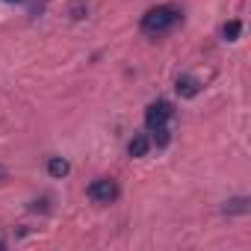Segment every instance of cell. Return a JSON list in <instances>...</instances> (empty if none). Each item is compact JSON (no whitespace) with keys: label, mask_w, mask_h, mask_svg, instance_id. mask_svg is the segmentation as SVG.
I'll return each mask as SVG.
<instances>
[{"label":"cell","mask_w":251,"mask_h":251,"mask_svg":"<svg viewBox=\"0 0 251 251\" xmlns=\"http://www.w3.org/2000/svg\"><path fill=\"white\" fill-rule=\"evenodd\" d=\"M180 9H175V6H154V9H148L145 15H142V33L145 36H166V33H172L177 24H180Z\"/></svg>","instance_id":"obj_1"},{"label":"cell","mask_w":251,"mask_h":251,"mask_svg":"<svg viewBox=\"0 0 251 251\" xmlns=\"http://www.w3.org/2000/svg\"><path fill=\"white\" fill-rule=\"evenodd\" d=\"M86 195L95 201V204H112L118 198V183L112 177H95L86 189Z\"/></svg>","instance_id":"obj_2"},{"label":"cell","mask_w":251,"mask_h":251,"mask_svg":"<svg viewBox=\"0 0 251 251\" xmlns=\"http://www.w3.org/2000/svg\"><path fill=\"white\" fill-rule=\"evenodd\" d=\"M175 115V106L169 103V100H154V103H148V109H145V124H148V130H154V127H163V124H169V118Z\"/></svg>","instance_id":"obj_3"},{"label":"cell","mask_w":251,"mask_h":251,"mask_svg":"<svg viewBox=\"0 0 251 251\" xmlns=\"http://www.w3.org/2000/svg\"><path fill=\"white\" fill-rule=\"evenodd\" d=\"M175 92L180 95V98H195L198 92H201V80L198 77H192V74H180L177 80H175Z\"/></svg>","instance_id":"obj_4"},{"label":"cell","mask_w":251,"mask_h":251,"mask_svg":"<svg viewBox=\"0 0 251 251\" xmlns=\"http://www.w3.org/2000/svg\"><path fill=\"white\" fill-rule=\"evenodd\" d=\"M148 148H151V139H148L145 133H136V136L130 139V145H127V154H130L133 160H139V157L148 154Z\"/></svg>","instance_id":"obj_5"},{"label":"cell","mask_w":251,"mask_h":251,"mask_svg":"<svg viewBox=\"0 0 251 251\" xmlns=\"http://www.w3.org/2000/svg\"><path fill=\"white\" fill-rule=\"evenodd\" d=\"M68 172H71L68 160H62V157H48V175H50V177H65Z\"/></svg>","instance_id":"obj_6"},{"label":"cell","mask_w":251,"mask_h":251,"mask_svg":"<svg viewBox=\"0 0 251 251\" xmlns=\"http://www.w3.org/2000/svg\"><path fill=\"white\" fill-rule=\"evenodd\" d=\"M151 133H154V136H151V145H157V148H166V145L172 142V130H169V124H163V127H154Z\"/></svg>","instance_id":"obj_7"},{"label":"cell","mask_w":251,"mask_h":251,"mask_svg":"<svg viewBox=\"0 0 251 251\" xmlns=\"http://www.w3.org/2000/svg\"><path fill=\"white\" fill-rule=\"evenodd\" d=\"M239 33H242V21H227V24L222 27V39H225V42H236Z\"/></svg>","instance_id":"obj_8"},{"label":"cell","mask_w":251,"mask_h":251,"mask_svg":"<svg viewBox=\"0 0 251 251\" xmlns=\"http://www.w3.org/2000/svg\"><path fill=\"white\" fill-rule=\"evenodd\" d=\"M225 213H248V198H230L225 204Z\"/></svg>","instance_id":"obj_9"},{"label":"cell","mask_w":251,"mask_h":251,"mask_svg":"<svg viewBox=\"0 0 251 251\" xmlns=\"http://www.w3.org/2000/svg\"><path fill=\"white\" fill-rule=\"evenodd\" d=\"M0 180H6V169L3 166H0Z\"/></svg>","instance_id":"obj_10"},{"label":"cell","mask_w":251,"mask_h":251,"mask_svg":"<svg viewBox=\"0 0 251 251\" xmlns=\"http://www.w3.org/2000/svg\"><path fill=\"white\" fill-rule=\"evenodd\" d=\"M3 248H6V242H3V239H0V251H3Z\"/></svg>","instance_id":"obj_11"},{"label":"cell","mask_w":251,"mask_h":251,"mask_svg":"<svg viewBox=\"0 0 251 251\" xmlns=\"http://www.w3.org/2000/svg\"><path fill=\"white\" fill-rule=\"evenodd\" d=\"M6 3H21V0H6Z\"/></svg>","instance_id":"obj_12"}]
</instances>
